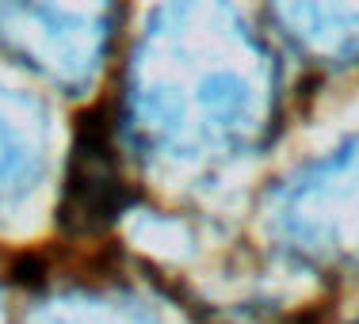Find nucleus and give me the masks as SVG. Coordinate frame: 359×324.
<instances>
[{"label": "nucleus", "instance_id": "20e7f679", "mask_svg": "<svg viewBox=\"0 0 359 324\" xmlns=\"http://www.w3.org/2000/svg\"><path fill=\"white\" fill-rule=\"evenodd\" d=\"M123 206H126V183L115 157V134H111V122L92 115L84 118L81 134H76L57 218H62L65 233L96 237L123 214Z\"/></svg>", "mask_w": 359, "mask_h": 324}, {"label": "nucleus", "instance_id": "f03ea898", "mask_svg": "<svg viewBox=\"0 0 359 324\" xmlns=\"http://www.w3.org/2000/svg\"><path fill=\"white\" fill-rule=\"evenodd\" d=\"M118 0H0V50L65 92L100 73Z\"/></svg>", "mask_w": 359, "mask_h": 324}, {"label": "nucleus", "instance_id": "423d86ee", "mask_svg": "<svg viewBox=\"0 0 359 324\" xmlns=\"http://www.w3.org/2000/svg\"><path fill=\"white\" fill-rule=\"evenodd\" d=\"M268 8L306 57L329 65L359 57V0H268Z\"/></svg>", "mask_w": 359, "mask_h": 324}, {"label": "nucleus", "instance_id": "7ed1b4c3", "mask_svg": "<svg viewBox=\"0 0 359 324\" xmlns=\"http://www.w3.org/2000/svg\"><path fill=\"white\" fill-rule=\"evenodd\" d=\"M271 229L287 248L321 263L359 260V138L298 168L271 199Z\"/></svg>", "mask_w": 359, "mask_h": 324}, {"label": "nucleus", "instance_id": "6e6552de", "mask_svg": "<svg viewBox=\"0 0 359 324\" xmlns=\"http://www.w3.org/2000/svg\"><path fill=\"white\" fill-rule=\"evenodd\" d=\"M352 324H359V317H355V321H352Z\"/></svg>", "mask_w": 359, "mask_h": 324}, {"label": "nucleus", "instance_id": "0eeeda50", "mask_svg": "<svg viewBox=\"0 0 359 324\" xmlns=\"http://www.w3.org/2000/svg\"><path fill=\"white\" fill-rule=\"evenodd\" d=\"M35 324H153L145 309L118 297H69L39 313Z\"/></svg>", "mask_w": 359, "mask_h": 324}, {"label": "nucleus", "instance_id": "39448f33", "mask_svg": "<svg viewBox=\"0 0 359 324\" xmlns=\"http://www.w3.org/2000/svg\"><path fill=\"white\" fill-rule=\"evenodd\" d=\"M46 168V118L35 99L0 88V214L23 202Z\"/></svg>", "mask_w": 359, "mask_h": 324}, {"label": "nucleus", "instance_id": "f257e3e1", "mask_svg": "<svg viewBox=\"0 0 359 324\" xmlns=\"http://www.w3.org/2000/svg\"><path fill=\"white\" fill-rule=\"evenodd\" d=\"M123 115L142 153L233 157L271 130L276 65L229 0H168L134 50Z\"/></svg>", "mask_w": 359, "mask_h": 324}]
</instances>
